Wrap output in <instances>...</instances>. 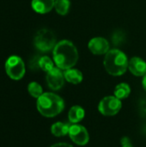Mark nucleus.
I'll use <instances>...</instances> for the list:
<instances>
[{"instance_id":"9d476101","label":"nucleus","mask_w":146,"mask_h":147,"mask_svg":"<svg viewBox=\"0 0 146 147\" xmlns=\"http://www.w3.org/2000/svg\"><path fill=\"white\" fill-rule=\"evenodd\" d=\"M128 68L137 77H144L146 74V62L139 57H133L128 61Z\"/></svg>"},{"instance_id":"f257e3e1","label":"nucleus","mask_w":146,"mask_h":147,"mask_svg":"<svg viewBox=\"0 0 146 147\" xmlns=\"http://www.w3.org/2000/svg\"><path fill=\"white\" fill-rule=\"evenodd\" d=\"M78 60V52L70 40H61L53 48V61L61 70L72 68Z\"/></svg>"},{"instance_id":"ddd939ff","label":"nucleus","mask_w":146,"mask_h":147,"mask_svg":"<svg viewBox=\"0 0 146 147\" xmlns=\"http://www.w3.org/2000/svg\"><path fill=\"white\" fill-rule=\"evenodd\" d=\"M64 76H65V79L73 84H77L79 83L82 82L83 80V74L80 71L77 70V69H68L65 70L64 72Z\"/></svg>"},{"instance_id":"39448f33","label":"nucleus","mask_w":146,"mask_h":147,"mask_svg":"<svg viewBox=\"0 0 146 147\" xmlns=\"http://www.w3.org/2000/svg\"><path fill=\"white\" fill-rule=\"evenodd\" d=\"M7 75L13 80H20L25 74V65L22 59L17 56L9 57L5 63Z\"/></svg>"},{"instance_id":"dca6fc26","label":"nucleus","mask_w":146,"mask_h":147,"mask_svg":"<svg viewBox=\"0 0 146 147\" xmlns=\"http://www.w3.org/2000/svg\"><path fill=\"white\" fill-rule=\"evenodd\" d=\"M70 6L71 3L69 0H55L54 8L56 11L61 16H65L68 13Z\"/></svg>"},{"instance_id":"aec40b11","label":"nucleus","mask_w":146,"mask_h":147,"mask_svg":"<svg viewBox=\"0 0 146 147\" xmlns=\"http://www.w3.org/2000/svg\"><path fill=\"white\" fill-rule=\"evenodd\" d=\"M121 146L122 147H133L132 140L128 137H123L121 139Z\"/></svg>"},{"instance_id":"f03ea898","label":"nucleus","mask_w":146,"mask_h":147,"mask_svg":"<svg viewBox=\"0 0 146 147\" xmlns=\"http://www.w3.org/2000/svg\"><path fill=\"white\" fill-rule=\"evenodd\" d=\"M36 107L41 115L51 118L59 115L64 110L65 102L59 96L46 92L37 99Z\"/></svg>"},{"instance_id":"a211bd4d","label":"nucleus","mask_w":146,"mask_h":147,"mask_svg":"<svg viewBox=\"0 0 146 147\" xmlns=\"http://www.w3.org/2000/svg\"><path fill=\"white\" fill-rule=\"evenodd\" d=\"M39 68L46 72H48L52 68H54V64L49 57L43 56L39 58Z\"/></svg>"},{"instance_id":"f8f14e48","label":"nucleus","mask_w":146,"mask_h":147,"mask_svg":"<svg viewBox=\"0 0 146 147\" xmlns=\"http://www.w3.org/2000/svg\"><path fill=\"white\" fill-rule=\"evenodd\" d=\"M85 115V111L84 109L80 107V106H73L71 108L69 114H68V119L71 123L73 124H77L79 121H81Z\"/></svg>"},{"instance_id":"7ed1b4c3","label":"nucleus","mask_w":146,"mask_h":147,"mask_svg":"<svg viewBox=\"0 0 146 147\" xmlns=\"http://www.w3.org/2000/svg\"><path fill=\"white\" fill-rule=\"evenodd\" d=\"M106 71L112 76H120L124 74L128 67L126 55L119 49L109 50L103 61Z\"/></svg>"},{"instance_id":"1a4fd4ad","label":"nucleus","mask_w":146,"mask_h":147,"mask_svg":"<svg viewBox=\"0 0 146 147\" xmlns=\"http://www.w3.org/2000/svg\"><path fill=\"white\" fill-rule=\"evenodd\" d=\"M89 49L90 52L96 55L106 54L109 51V43L108 41L102 37H96L89 40Z\"/></svg>"},{"instance_id":"2eb2a0df","label":"nucleus","mask_w":146,"mask_h":147,"mask_svg":"<svg viewBox=\"0 0 146 147\" xmlns=\"http://www.w3.org/2000/svg\"><path fill=\"white\" fill-rule=\"evenodd\" d=\"M130 93H131L130 86L126 83H121L118 84L114 89V96L120 100L128 97Z\"/></svg>"},{"instance_id":"4468645a","label":"nucleus","mask_w":146,"mask_h":147,"mask_svg":"<svg viewBox=\"0 0 146 147\" xmlns=\"http://www.w3.org/2000/svg\"><path fill=\"white\" fill-rule=\"evenodd\" d=\"M70 125L64 122H56L51 127L52 134L56 137H63L69 134Z\"/></svg>"},{"instance_id":"423d86ee","label":"nucleus","mask_w":146,"mask_h":147,"mask_svg":"<svg viewBox=\"0 0 146 147\" xmlns=\"http://www.w3.org/2000/svg\"><path fill=\"white\" fill-rule=\"evenodd\" d=\"M121 106L122 103L120 99L117 98L115 96H109L101 100L98 106V109L100 113L103 115L113 116L120 112Z\"/></svg>"},{"instance_id":"9b49d317","label":"nucleus","mask_w":146,"mask_h":147,"mask_svg":"<svg viewBox=\"0 0 146 147\" xmlns=\"http://www.w3.org/2000/svg\"><path fill=\"white\" fill-rule=\"evenodd\" d=\"M55 0H32L33 9L40 14H46L54 7Z\"/></svg>"},{"instance_id":"20e7f679","label":"nucleus","mask_w":146,"mask_h":147,"mask_svg":"<svg viewBox=\"0 0 146 147\" xmlns=\"http://www.w3.org/2000/svg\"><path fill=\"white\" fill-rule=\"evenodd\" d=\"M34 46L41 52H48L56 46L55 34L47 28L39 30L34 37Z\"/></svg>"},{"instance_id":"f3484780","label":"nucleus","mask_w":146,"mask_h":147,"mask_svg":"<svg viewBox=\"0 0 146 147\" xmlns=\"http://www.w3.org/2000/svg\"><path fill=\"white\" fill-rule=\"evenodd\" d=\"M28 91L31 96L37 98V99L43 94L42 87L36 82H31L28 85Z\"/></svg>"},{"instance_id":"6ab92c4d","label":"nucleus","mask_w":146,"mask_h":147,"mask_svg":"<svg viewBox=\"0 0 146 147\" xmlns=\"http://www.w3.org/2000/svg\"><path fill=\"white\" fill-rule=\"evenodd\" d=\"M123 40H124V34L120 33V31H117L113 36V41L114 45H120L121 42H123Z\"/></svg>"},{"instance_id":"412c9836","label":"nucleus","mask_w":146,"mask_h":147,"mask_svg":"<svg viewBox=\"0 0 146 147\" xmlns=\"http://www.w3.org/2000/svg\"><path fill=\"white\" fill-rule=\"evenodd\" d=\"M50 147H73L72 146H71L70 144H67V143H58V144H55L53 146Z\"/></svg>"},{"instance_id":"6e6552de","label":"nucleus","mask_w":146,"mask_h":147,"mask_svg":"<svg viewBox=\"0 0 146 147\" xmlns=\"http://www.w3.org/2000/svg\"><path fill=\"white\" fill-rule=\"evenodd\" d=\"M46 83L50 89L52 90H60L65 83V76L64 73L61 71V69L58 67L52 68L51 71L46 72Z\"/></svg>"},{"instance_id":"0eeeda50","label":"nucleus","mask_w":146,"mask_h":147,"mask_svg":"<svg viewBox=\"0 0 146 147\" xmlns=\"http://www.w3.org/2000/svg\"><path fill=\"white\" fill-rule=\"evenodd\" d=\"M69 136L71 140L78 146H84L89 142V136L87 129L81 125L73 124L70 127Z\"/></svg>"},{"instance_id":"4be33fe9","label":"nucleus","mask_w":146,"mask_h":147,"mask_svg":"<svg viewBox=\"0 0 146 147\" xmlns=\"http://www.w3.org/2000/svg\"><path fill=\"white\" fill-rule=\"evenodd\" d=\"M142 84H143V88L146 91V74L143 77V80H142Z\"/></svg>"}]
</instances>
